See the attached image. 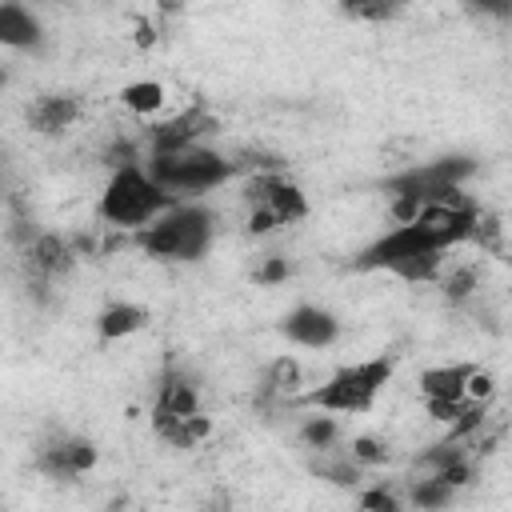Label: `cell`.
Returning <instances> with one entry per match:
<instances>
[{"label": "cell", "mask_w": 512, "mask_h": 512, "mask_svg": "<svg viewBox=\"0 0 512 512\" xmlns=\"http://www.w3.org/2000/svg\"><path fill=\"white\" fill-rule=\"evenodd\" d=\"M472 372H476V364H440V368H424L416 388H420L424 400H464Z\"/></svg>", "instance_id": "cell-16"}, {"label": "cell", "mask_w": 512, "mask_h": 512, "mask_svg": "<svg viewBox=\"0 0 512 512\" xmlns=\"http://www.w3.org/2000/svg\"><path fill=\"white\" fill-rule=\"evenodd\" d=\"M296 436H300V444L308 452H324V448L340 444V424H336V416H304Z\"/></svg>", "instance_id": "cell-22"}, {"label": "cell", "mask_w": 512, "mask_h": 512, "mask_svg": "<svg viewBox=\"0 0 512 512\" xmlns=\"http://www.w3.org/2000/svg\"><path fill=\"white\" fill-rule=\"evenodd\" d=\"M100 460V448L88 436L76 432H56L36 448V472L48 476L52 484H76L80 476H88Z\"/></svg>", "instance_id": "cell-6"}, {"label": "cell", "mask_w": 512, "mask_h": 512, "mask_svg": "<svg viewBox=\"0 0 512 512\" xmlns=\"http://www.w3.org/2000/svg\"><path fill=\"white\" fill-rule=\"evenodd\" d=\"M148 176L172 196H196V192H208V188H220L224 180H232L236 164H232V156H220L216 148L196 144V148H184L172 156H148Z\"/></svg>", "instance_id": "cell-5"}, {"label": "cell", "mask_w": 512, "mask_h": 512, "mask_svg": "<svg viewBox=\"0 0 512 512\" xmlns=\"http://www.w3.org/2000/svg\"><path fill=\"white\" fill-rule=\"evenodd\" d=\"M212 240H216V216L200 204H180L160 220H152L148 228L132 232V248H140L152 260H180V264L204 260Z\"/></svg>", "instance_id": "cell-1"}, {"label": "cell", "mask_w": 512, "mask_h": 512, "mask_svg": "<svg viewBox=\"0 0 512 512\" xmlns=\"http://www.w3.org/2000/svg\"><path fill=\"white\" fill-rule=\"evenodd\" d=\"M308 472L336 484V488H356L364 480V468L352 460L348 448H324V452H312L308 456Z\"/></svg>", "instance_id": "cell-17"}, {"label": "cell", "mask_w": 512, "mask_h": 512, "mask_svg": "<svg viewBox=\"0 0 512 512\" xmlns=\"http://www.w3.org/2000/svg\"><path fill=\"white\" fill-rule=\"evenodd\" d=\"M348 452H352V460H356L360 468H380V464H388V456H392V448H388L384 440L364 436V432L348 440Z\"/></svg>", "instance_id": "cell-24"}, {"label": "cell", "mask_w": 512, "mask_h": 512, "mask_svg": "<svg viewBox=\"0 0 512 512\" xmlns=\"http://www.w3.org/2000/svg\"><path fill=\"white\" fill-rule=\"evenodd\" d=\"M276 216H280V224H296V220H304L308 216V196H304V188L300 184H292L288 176L276 184V192H272V204H268Z\"/></svg>", "instance_id": "cell-23"}, {"label": "cell", "mask_w": 512, "mask_h": 512, "mask_svg": "<svg viewBox=\"0 0 512 512\" xmlns=\"http://www.w3.org/2000/svg\"><path fill=\"white\" fill-rule=\"evenodd\" d=\"M68 248L76 252V260H96L104 244H100L96 232H68Z\"/></svg>", "instance_id": "cell-35"}, {"label": "cell", "mask_w": 512, "mask_h": 512, "mask_svg": "<svg viewBox=\"0 0 512 512\" xmlns=\"http://www.w3.org/2000/svg\"><path fill=\"white\" fill-rule=\"evenodd\" d=\"M24 264H28V280H64L72 276V268L80 264L76 252L68 248V236L60 232H36V240L24 248Z\"/></svg>", "instance_id": "cell-10"}, {"label": "cell", "mask_w": 512, "mask_h": 512, "mask_svg": "<svg viewBox=\"0 0 512 512\" xmlns=\"http://www.w3.org/2000/svg\"><path fill=\"white\" fill-rule=\"evenodd\" d=\"M80 120V96L72 92H44L28 108V128L36 136H64Z\"/></svg>", "instance_id": "cell-12"}, {"label": "cell", "mask_w": 512, "mask_h": 512, "mask_svg": "<svg viewBox=\"0 0 512 512\" xmlns=\"http://www.w3.org/2000/svg\"><path fill=\"white\" fill-rule=\"evenodd\" d=\"M472 400H424V408H428V416L436 420V424H456L460 416H464V408H468Z\"/></svg>", "instance_id": "cell-31"}, {"label": "cell", "mask_w": 512, "mask_h": 512, "mask_svg": "<svg viewBox=\"0 0 512 512\" xmlns=\"http://www.w3.org/2000/svg\"><path fill=\"white\" fill-rule=\"evenodd\" d=\"M292 276V264H288V256H280V252H268L256 268H252V284H260V288H276V284H284Z\"/></svg>", "instance_id": "cell-25"}, {"label": "cell", "mask_w": 512, "mask_h": 512, "mask_svg": "<svg viewBox=\"0 0 512 512\" xmlns=\"http://www.w3.org/2000/svg\"><path fill=\"white\" fill-rule=\"evenodd\" d=\"M480 204H472V208H444V204H428L420 216H416V232L432 244V248H440V252H448V248H456V244H468L472 240V232H476V224H480Z\"/></svg>", "instance_id": "cell-8"}, {"label": "cell", "mask_w": 512, "mask_h": 512, "mask_svg": "<svg viewBox=\"0 0 512 512\" xmlns=\"http://www.w3.org/2000/svg\"><path fill=\"white\" fill-rule=\"evenodd\" d=\"M492 396H496V380H492V372L476 368V372H472V380H468V392H464V400H472V404H488Z\"/></svg>", "instance_id": "cell-34"}, {"label": "cell", "mask_w": 512, "mask_h": 512, "mask_svg": "<svg viewBox=\"0 0 512 512\" xmlns=\"http://www.w3.org/2000/svg\"><path fill=\"white\" fill-rule=\"evenodd\" d=\"M0 44L4 48H20V52H36L44 44V24L32 8L4 0L0 4Z\"/></svg>", "instance_id": "cell-13"}, {"label": "cell", "mask_w": 512, "mask_h": 512, "mask_svg": "<svg viewBox=\"0 0 512 512\" xmlns=\"http://www.w3.org/2000/svg\"><path fill=\"white\" fill-rule=\"evenodd\" d=\"M440 296H444V304H468L476 292H480V268L476 264H456V268H448L440 280Z\"/></svg>", "instance_id": "cell-18"}, {"label": "cell", "mask_w": 512, "mask_h": 512, "mask_svg": "<svg viewBox=\"0 0 512 512\" xmlns=\"http://www.w3.org/2000/svg\"><path fill=\"white\" fill-rule=\"evenodd\" d=\"M396 360L392 356H372L360 364H344L336 368L320 388L300 392L296 400H288V408H320V412H368L376 404V396L384 392V384L392 380Z\"/></svg>", "instance_id": "cell-2"}, {"label": "cell", "mask_w": 512, "mask_h": 512, "mask_svg": "<svg viewBox=\"0 0 512 512\" xmlns=\"http://www.w3.org/2000/svg\"><path fill=\"white\" fill-rule=\"evenodd\" d=\"M152 432L172 444V448H196L212 436V416L196 412V416H168V412H156L152 408Z\"/></svg>", "instance_id": "cell-15"}, {"label": "cell", "mask_w": 512, "mask_h": 512, "mask_svg": "<svg viewBox=\"0 0 512 512\" xmlns=\"http://www.w3.org/2000/svg\"><path fill=\"white\" fill-rule=\"evenodd\" d=\"M436 480H444L448 488H468L472 480H476V456H464V460H456V464H448L444 472H436Z\"/></svg>", "instance_id": "cell-29"}, {"label": "cell", "mask_w": 512, "mask_h": 512, "mask_svg": "<svg viewBox=\"0 0 512 512\" xmlns=\"http://www.w3.org/2000/svg\"><path fill=\"white\" fill-rule=\"evenodd\" d=\"M180 208V196L164 192L148 168H124V172H112L104 196H100V216L120 228V232H140L148 228L152 220H160L164 212Z\"/></svg>", "instance_id": "cell-3"}, {"label": "cell", "mask_w": 512, "mask_h": 512, "mask_svg": "<svg viewBox=\"0 0 512 512\" xmlns=\"http://www.w3.org/2000/svg\"><path fill=\"white\" fill-rule=\"evenodd\" d=\"M348 20H372V24H384V20H392L400 8L396 4H344L340 8Z\"/></svg>", "instance_id": "cell-30"}, {"label": "cell", "mask_w": 512, "mask_h": 512, "mask_svg": "<svg viewBox=\"0 0 512 512\" xmlns=\"http://www.w3.org/2000/svg\"><path fill=\"white\" fill-rule=\"evenodd\" d=\"M464 456H472V444H460V440H436V444H428L416 460H412V468L420 472V476H436V472H444L448 464H456V460H464Z\"/></svg>", "instance_id": "cell-19"}, {"label": "cell", "mask_w": 512, "mask_h": 512, "mask_svg": "<svg viewBox=\"0 0 512 512\" xmlns=\"http://www.w3.org/2000/svg\"><path fill=\"white\" fill-rule=\"evenodd\" d=\"M156 40H160V32H156V28L148 24V20H136V32H132V44L148 52V48H156Z\"/></svg>", "instance_id": "cell-36"}, {"label": "cell", "mask_w": 512, "mask_h": 512, "mask_svg": "<svg viewBox=\"0 0 512 512\" xmlns=\"http://www.w3.org/2000/svg\"><path fill=\"white\" fill-rule=\"evenodd\" d=\"M440 264L444 252L432 248L412 224L408 228H392L380 240H372L368 248H360L352 256L356 272H392L408 284H424V280H440Z\"/></svg>", "instance_id": "cell-4"}, {"label": "cell", "mask_w": 512, "mask_h": 512, "mask_svg": "<svg viewBox=\"0 0 512 512\" xmlns=\"http://www.w3.org/2000/svg\"><path fill=\"white\" fill-rule=\"evenodd\" d=\"M276 328H280V336H288L300 348H328L340 336L336 312H328L320 304H296L292 312H284V320Z\"/></svg>", "instance_id": "cell-9"}, {"label": "cell", "mask_w": 512, "mask_h": 512, "mask_svg": "<svg viewBox=\"0 0 512 512\" xmlns=\"http://www.w3.org/2000/svg\"><path fill=\"white\" fill-rule=\"evenodd\" d=\"M164 100H168V92H164L160 80H132V84L120 88V104H124L128 112H136V116H152V112H160Z\"/></svg>", "instance_id": "cell-20"}, {"label": "cell", "mask_w": 512, "mask_h": 512, "mask_svg": "<svg viewBox=\"0 0 512 512\" xmlns=\"http://www.w3.org/2000/svg\"><path fill=\"white\" fill-rule=\"evenodd\" d=\"M468 244H476L480 252H500V248H504V240H500V216L484 208V212H480V224H476V232H472Z\"/></svg>", "instance_id": "cell-27"}, {"label": "cell", "mask_w": 512, "mask_h": 512, "mask_svg": "<svg viewBox=\"0 0 512 512\" xmlns=\"http://www.w3.org/2000/svg\"><path fill=\"white\" fill-rule=\"evenodd\" d=\"M148 320H152V312H148L144 304H136V300H112V304H104L100 316H96V336H100L104 344H112V340L136 336L140 328H148Z\"/></svg>", "instance_id": "cell-14"}, {"label": "cell", "mask_w": 512, "mask_h": 512, "mask_svg": "<svg viewBox=\"0 0 512 512\" xmlns=\"http://www.w3.org/2000/svg\"><path fill=\"white\" fill-rule=\"evenodd\" d=\"M276 228H280V216L272 208H248V220H244L248 236H272Z\"/></svg>", "instance_id": "cell-33"}, {"label": "cell", "mask_w": 512, "mask_h": 512, "mask_svg": "<svg viewBox=\"0 0 512 512\" xmlns=\"http://www.w3.org/2000/svg\"><path fill=\"white\" fill-rule=\"evenodd\" d=\"M104 164H108L112 172H124V168H140V144H136V140H128V136L112 140V144L104 148Z\"/></svg>", "instance_id": "cell-26"}, {"label": "cell", "mask_w": 512, "mask_h": 512, "mask_svg": "<svg viewBox=\"0 0 512 512\" xmlns=\"http://www.w3.org/2000/svg\"><path fill=\"white\" fill-rule=\"evenodd\" d=\"M452 496H456V488H448V484L436 480V476H416V480L408 484V504H412L416 512H444V508L452 504Z\"/></svg>", "instance_id": "cell-21"}, {"label": "cell", "mask_w": 512, "mask_h": 512, "mask_svg": "<svg viewBox=\"0 0 512 512\" xmlns=\"http://www.w3.org/2000/svg\"><path fill=\"white\" fill-rule=\"evenodd\" d=\"M156 412L168 416H196L200 412V380L196 372L180 368V364H164L160 380H156Z\"/></svg>", "instance_id": "cell-11"}, {"label": "cell", "mask_w": 512, "mask_h": 512, "mask_svg": "<svg viewBox=\"0 0 512 512\" xmlns=\"http://www.w3.org/2000/svg\"><path fill=\"white\" fill-rule=\"evenodd\" d=\"M216 132H220V120L204 104H192L160 124H148V156H172V152L196 148L204 144V136H216Z\"/></svg>", "instance_id": "cell-7"}, {"label": "cell", "mask_w": 512, "mask_h": 512, "mask_svg": "<svg viewBox=\"0 0 512 512\" xmlns=\"http://www.w3.org/2000/svg\"><path fill=\"white\" fill-rule=\"evenodd\" d=\"M424 212V204H416V200H408V196H388V216H392V224L396 228H408V224H416V216Z\"/></svg>", "instance_id": "cell-32"}, {"label": "cell", "mask_w": 512, "mask_h": 512, "mask_svg": "<svg viewBox=\"0 0 512 512\" xmlns=\"http://www.w3.org/2000/svg\"><path fill=\"white\" fill-rule=\"evenodd\" d=\"M360 512H408V508L400 504V496H396L392 488L372 484V488L360 492Z\"/></svg>", "instance_id": "cell-28"}]
</instances>
